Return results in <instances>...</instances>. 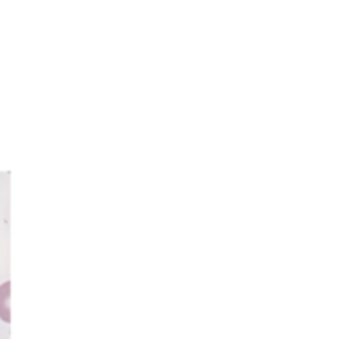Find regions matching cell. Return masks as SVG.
Listing matches in <instances>:
<instances>
[{"instance_id":"obj_1","label":"cell","mask_w":362,"mask_h":339,"mask_svg":"<svg viewBox=\"0 0 362 339\" xmlns=\"http://www.w3.org/2000/svg\"><path fill=\"white\" fill-rule=\"evenodd\" d=\"M9 290L11 285L9 282H4L0 286V318L4 321H9L11 320V313H9Z\"/></svg>"}]
</instances>
